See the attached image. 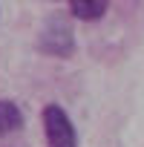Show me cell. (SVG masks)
Listing matches in <instances>:
<instances>
[{
  "mask_svg": "<svg viewBox=\"0 0 144 147\" xmlns=\"http://www.w3.org/2000/svg\"><path fill=\"white\" fill-rule=\"evenodd\" d=\"M38 52L49 58H69L75 52V32L66 18H49L38 35Z\"/></svg>",
  "mask_w": 144,
  "mask_h": 147,
  "instance_id": "6da1fadb",
  "label": "cell"
},
{
  "mask_svg": "<svg viewBox=\"0 0 144 147\" xmlns=\"http://www.w3.org/2000/svg\"><path fill=\"white\" fill-rule=\"evenodd\" d=\"M40 118H43V136H46V144L49 147H78L75 124H72V118L66 115L63 107L46 104Z\"/></svg>",
  "mask_w": 144,
  "mask_h": 147,
  "instance_id": "7a4b0ae2",
  "label": "cell"
},
{
  "mask_svg": "<svg viewBox=\"0 0 144 147\" xmlns=\"http://www.w3.org/2000/svg\"><path fill=\"white\" fill-rule=\"evenodd\" d=\"M107 6H110V0H69L72 15H75L78 20H84V23L101 20L104 12H107Z\"/></svg>",
  "mask_w": 144,
  "mask_h": 147,
  "instance_id": "3957f363",
  "label": "cell"
},
{
  "mask_svg": "<svg viewBox=\"0 0 144 147\" xmlns=\"http://www.w3.org/2000/svg\"><path fill=\"white\" fill-rule=\"evenodd\" d=\"M23 127V113L15 101H6L0 98V138L9 136V133H17Z\"/></svg>",
  "mask_w": 144,
  "mask_h": 147,
  "instance_id": "277c9868",
  "label": "cell"
}]
</instances>
